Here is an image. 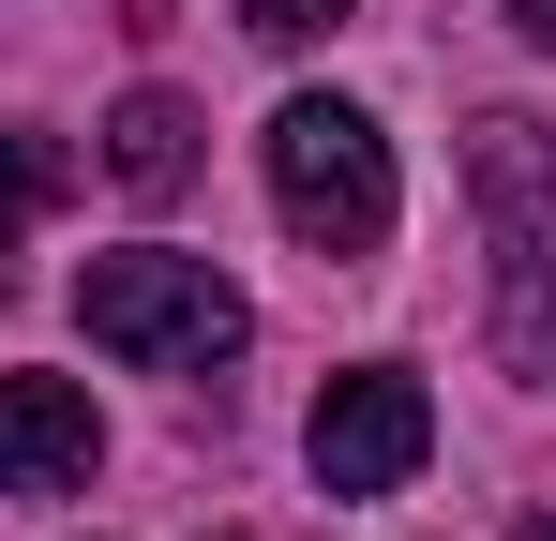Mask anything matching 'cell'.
Wrapping results in <instances>:
<instances>
[{
  "instance_id": "cell-1",
  "label": "cell",
  "mask_w": 556,
  "mask_h": 541,
  "mask_svg": "<svg viewBox=\"0 0 556 541\" xmlns=\"http://www.w3.org/2000/svg\"><path fill=\"white\" fill-rule=\"evenodd\" d=\"M466 196H481V241H496V361L527 391H556V136L496 105L466 136Z\"/></svg>"
},
{
  "instance_id": "cell-2",
  "label": "cell",
  "mask_w": 556,
  "mask_h": 541,
  "mask_svg": "<svg viewBox=\"0 0 556 541\" xmlns=\"http://www.w3.org/2000/svg\"><path fill=\"white\" fill-rule=\"evenodd\" d=\"M76 331H91L105 361H136V376H211V361H241L256 301H241L211 256L136 241V256H91V270H76Z\"/></svg>"
},
{
  "instance_id": "cell-3",
  "label": "cell",
  "mask_w": 556,
  "mask_h": 541,
  "mask_svg": "<svg viewBox=\"0 0 556 541\" xmlns=\"http://www.w3.org/2000/svg\"><path fill=\"white\" fill-rule=\"evenodd\" d=\"M256 151H271V211L316 256H376V241H391V136H376L362 105L301 90V105H271Z\"/></svg>"
},
{
  "instance_id": "cell-4",
  "label": "cell",
  "mask_w": 556,
  "mask_h": 541,
  "mask_svg": "<svg viewBox=\"0 0 556 541\" xmlns=\"http://www.w3.org/2000/svg\"><path fill=\"white\" fill-rule=\"evenodd\" d=\"M301 451H316V496H391V481L437 451V391H421L406 361H362V376H331V391H316Z\"/></svg>"
},
{
  "instance_id": "cell-5",
  "label": "cell",
  "mask_w": 556,
  "mask_h": 541,
  "mask_svg": "<svg viewBox=\"0 0 556 541\" xmlns=\"http://www.w3.org/2000/svg\"><path fill=\"white\" fill-rule=\"evenodd\" d=\"M91 391L76 376H0V496H61V481H91Z\"/></svg>"
},
{
  "instance_id": "cell-6",
  "label": "cell",
  "mask_w": 556,
  "mask_h": 541,
  "mask_svg": "<svg viewBox=\"0 0 556 541\" xmlns=\"http://www.w3.org/2000/svg\"><path fill=\"white\" fill-rule=\"evenodd\" d=\"M195 136H211V121H195L181 90H121V105H105V180H121V196H181Z\"/></svg>"
},
{
  "instance_id": "cell-7",
  "label": "cell",
  "mask_w": 556,
  "mask_h": 541,
  "mask_svg": "<svg viewBox=\"0 0 556 541\" xmlns=\"http://www.w3.org/2000/svg\"><path fill=\"white\" fill-rule=\"evenodd\" d=\"M61 151H46V136H0V270H15V226H30V211H46V196H61Z\"/></svg>"
},
{
  "instance_id": "cell-8",
  "label": "cell",
  "mask_w": 556,
  "mask_h": 541,
  "mask_svg": "<svg viewBox=\"0 0 556 541\" xmlns=\"http://www.w3.org/2000/svg\"><path fill=\"white\" fill-rule=\"evenodd\" d=\"M241 30H256V46H331L346 0H241Z\"/></svg>"
},
{
  "instance_id": "cell-9",
  "label": "cell",
  "mask_w": 556,
  "mask_h": 541,
  "mask_svg": "<svg viewBox=\"0 0 556 541\" xmlns=\"http://www.w3.org/2000/svg\"><path fill=\"white\" fill-rule=\"evenodd\" d=\"M511 30H527V46H556V0H511Z\"/></svg>"
},
{
  "instance_id": "cell-10",
  "label": "cell",
  "mask_w": 556,
  "mask_h": 541,
  "mask_svg": "<svg viewBox=\"0 0 556 541\" xmlns=\"http://www.w3.org/2000/svg\"><path fill=\"white\" fill-rule=\"evenodd\" d=\"M527 541H556V512H527Z\"/></svg>"
}]
</instances>
